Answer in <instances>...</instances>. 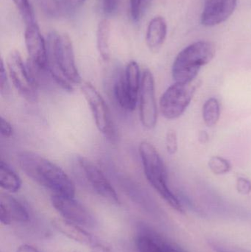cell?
I'll list each match as a JSON object with an SVG mask.
<instances>
[{
    "label": "cell",
    "instance_id": "cell-1",
    "mask_svg": "<svg viewBox=\"0 0 251 252\" xmlns=\"http://www.w3.org/2000/svg\"><path fill=\"white\" fill-rule=\"evenodd\" d=\"M16 158L21 170L35 183L50 189L55 195L75 197L73 182L55 163L31 151L19 153Z\"/></svg>",
    "mask_w": 251,
    "mask_h": 252
},
{
    "label": "cell",
    "instance_id": "cell-2",
    "mask_svg": "<svg viewBox=\"0 0 251 252\" xmlns=\"http://www.w3.org/2000/svg\"><path fill=\"white\" fill-rule=\"evenodd\" d=\"M47 48L49 74L63 90L72 91L73 85L81 84L82 79L75 63L70 38L66 34L52 32L49 34Z\"/></svg>",
    "mask_w": 251,
    "mask_h": 252
},
{
    "label": "cell",
    "instance_id": "cell-3",
    "mask_svg": "<svg viewBox=\"0 0 251 252\" xmlns=\"http://www.w3.org/2000/svg\"><path fill=\"white\" fill-rule=\"evenodd\" d=\"M216 54L215 45L209 41H200L190 44L178 53L172 68L175 82L187 83L197 78L202 66L210 63Z\"/></svg>",
    "mask_w": 251,
    "mask_h": 252
},
{
    "label": "cell",
    "instance_id": "cell-4",
    "mask_svg": "<svg viewBox=\"0 0 251 252\" xmlns=\"http://www.w3.org/2000/svg\"><path fill=\"white\" fill-rule=\"evenodd\" d=\"M139 152L149 183L172 208L184 213L179 200L168 187L166 169L157 150L150 142L144 141L140 143Z\"/></svg>",
    "mask_w": 251,
    "mask_h": 252
},
{
    "label": "cell",
    "instance_id": "cell-5",
    "mask_svg": "<svg viewBox=\"0 0 251 252\" xmlns=\"http://www.w3.org/2000/svg\"><path fill=\"white\" fill-rule=\"evenodd\" d=\"M141 81L139 66L134 61L128 63L124 72L117 74L113 84V94L121 109L127 112L135 110Z\"/></svg>",
    "mask_w": 251,
    "mask_h": 252
},
{
    "label": "cell",
    "instance_id": "cell-6",
    "mask_svg": "<svg viewBox=\"0 0 251 252\" xmlns=\"http://www.w3.org/2000/svg\"><path fill=\"white\" fill-rule=\"evenodd\" d=\"M201 81L196 78L187 83L175 82L162 94L159 103L160 112L167 120L178 119L187 110Z\"/></svg>",
    "mask_w": 251,
    "mask_h": 252
},
{
    "label": "cell",
    "instance_id": "cell-7",
    "mask_svg": "<svg viewBox=\"0 0 251 252\" xmlns=\"http://www.w3.org/2000/svg\"><path fill=\"white\" fill-rule=\"evenodd\" d=\"M75 170L78 176H81L93 190L112 204H119L116 190L103 172L88 158L77 156L74 160Z\"/></svg>",
    "mask_w": 251,
    "mask_h": 252
},
{
    "label": "cell",
    "instance_id": "cell-8",
    "mask_svg": "<svg viewBox=\"0 0 251 252\" xmlns=\"http://www.w3.org/2000/svg\"><path fill=\"white\" fill-rule=\"evenodd\" d=\"M7 67L12 83L19 94L28 101L35 103L38 99L36 81L25 66L20 53L10 52L7 59Z\"/></svg>",
    "mask_w": 251,
    "mask_h": 252
},
{
    "label": "cell",
    "instance_id": "cell-9",
    "mask_svg": "<svg viewBox=\"0 0 251 252\" xmlns=\"http://www.w3.org/2000/svg\"><path fill=\"white\" fill-rule=\"evenodd\" d=\"M81 91L89 106L99 131L109 140H114L116 139L114 126L109 108L101 94L89 82L82 84Z\"/></svg>",
    "mask_w": 251,
    "mask_h": 252
},
{
    "label": "cell",
    "instance_id": "cell-10",
    "mask_svg": "<svg viewBox=\"0 0 251 252\" xmlns=\"http://www.w3.org/2000/svg\"><path fill=\"white\" fill-rule=\"evenodd\" d=\"M139 113L141 124L147 129L156 127L158 109L156 100L154 77L146 69L141 75L139 92Z\"/></svg>",
    "mask_w": 251,
    "mask_h": 252
},
{
    "label": "cell",
    "instance_id": "cell-11",
    "mask_svg": "<svg viewBox=\"0 0 251 252\" xmlns=\"http://www.w3.org/2000/svg\"><path fill=\"white\" fill-rule=\"evenodd\" d=\"M25 40L29 55L28 66L40 72H48L47 44L36 24L27 26Z\"/></svg>",
    "mask_w": 251,
    "mask_h": 252
},
{
    "label": "cell",
    "instance_id": "cell-12",
    "mask_svg": "<svg viewBox=\"0 0 251 252\" xmlns=\"http://www.w3.org/2000/svg\"><path fill=\"white\" fill-rule=\"evenodd\" d=\"M51 203L60 216L69 221L86 226H92L95 224L92 214L74 198L53 194L51 197Z\"/></svg>",
    "mask_w": 251,
    "mask_h": 252
},
{
    "label": "cell",
    "instance_id": "cell-13",
    "mask_svg": "<svg viewBox=\"0 0 251 252\" xmlns=\"http://www.w3.org/2000/svg\"><path fill=\"white\" fill-rule=\"evenodd\" d=\"M237 0H205L202 25L213 27L225 22L235 10Z\"/></svg>",
    "mask_w": 251,
    "mask_h": 252
},
{
    "label": "cell",
    "instance_id": "cell-14",
    "mask_svg": "<svg viewBox=\"0 0 251 252\" xmlns=\"http://www.w3.org/2000/svg\"><path fill=\"white\" fill-rule=\"evenodd\" d=\"M29 216L27 209L16 198L8 194H1L0 197V220L4 226L13 221L25 223Z\"/></svg>",
    "mask_w": 251,
    "mask_h": 252
},
{
    "label": "cell",
    "instance_id": "cell-15",
    "mask_svg": "<svg viewBox=\"0 0 251 252\" xmlns=\"http://www.w3.org/2000/svg\"><path fill=\"white\" fill-rule=\"evenodd\" d=\"M52 223L64 236L88 247L90 250L94 248L100 241V240L82 229L79 225L69 221L66 219H56L53 220Z\"/></svg>",
    "mask_w": 251,
    "mask_h": 252
},
{
    "label": "cell",
    "instance_id": "cell-16",
    "mask_svg": "<svg viewBox=\"0 0 251 252\" xmlns=\"http://www.w3.org/2000/svg\"><path fill=\"white\" fill-rule=\"evenodd\" d=\"M167 25L166 20L162 16L153 18L147 28L146 42L150 51L158 53L166 39Z\"/></svg>",
    "mask_w": 251,
    "mask_h": 252
},
{
    "label": "cell",
    "instance_id": "cell-17",
    "mask_svg": "<svg viewBox=\"0 0 251 252\" xmlns=\"http://www.w3.org/2000/svg\"><path fill=\"white\" fill-rule=\"evenodd\" d=\"M139 252H181L154 233H143L137 239Z\"/></svg>",
    "mask_w": 251,
    "mask_h": 252
},
{
    "label": "cell",
    "instance_id": "cell-18",
    "mask_svg": "<svg viewBox=\"0 0 251 252\" xmlns=\"http://www.w3.org/2000/svg\"><path fill=\"white\" fill-rule=\"evenodd\" d=\"M0 186L10 193L17 192L22 188V180L19 175L2 160L0 162Z\"/></svg>",
    "mask_w": 251,
    "mask_h": 252
},
{
    "label": "cell",
    "instance_id": "cell-19",
    "mask_svg": "<svg viewBox=\"0 0 251 252\" xmlns=\"http://www.w3.org/2000/svg\"><path fill=\"white\" fill-rule=\"evenodd\" d=\"M110 22L108 19H103L97 28V46L99 53L105 62H107L110 58Z\"/></svg>",
    "mask_w": 251,
    "mask_h": 252
},
{
    "label": "cell",
    "instance_id": "cell-20",
    "mask_svg": "<svg viewBox=\"0 0 251 252\" xmlns=\"http://www.w3.org/2000/svg\"><path fill=\"white\" fill-rule=\"evenodd\" d=\"M221 117V106L218 99L211 97L205 102L203 106V119L208 127L217 125Z\"/></svg>",
    "mask_w": 251,
    "mask_h": 252
},
{
    "label": "cell",
    "instance_id": "cell-21",
    "mask_svg": "<svg viewBox=\"0 0 251 252\" xmlns=\"http://www.w3.org/2000/svg\"><path fill=\"white\" fill-rule=\"evenodd\" d=\"M40 8L50 17H59L63 12L61 2L59 0H36Z\"/></svg>",
    "mask_w": 251,
    "mask_h": 252
},
{
    "label": "cell",
    "instance_id": "cell-22",
    "mask_svg": "<svg viewBox=\"0 0 251 252\" xmlns=\"http://www.w3.org/2000/svg\"><path fill=\"white\" fill-rule=\"evenodd\" d=\"M208 165L214 174L219 175V176L226 174L231 170V165L229 161L218 156L211 157Z\"/></svg>",
    "mask_w": 251,
    "mask_h": 252
},
{
    "label": "cell",
    "instance_id": "cell-23",
    "mask_svg": "<svg viewBox=\"0 0 251 252\" xmlns=\"http://www.w3.org/2000/svg\"><path fill=\"white\" fill-rule=\"evenodd\" d=\"M20 12L27 26L35 24V15L33 9L29 0H12Z\"/></svg>",
    "mask_w": 251,
    "mask_h": 252
},
{
    "label": "cell",
    "instance_id": "cell-24",
    "mask_svg": "<svg viewBox=\"0 0 251 252\" xmlns=\"http://www.w3.org/2000/svg\"><path fill=\"white\" fill-rule=\"evenodd\" d=\"M150 1V0H130V11L134 21L137 22L141 18Z\"/></svg>",
    "mask_w": 251,
    "mask_h": 252
},
{
    "label": "cell",
    "instance_id": "cell-25",
    "mask_svg": "<svg viewBox=\"0 0 251 252\" xmlns=\"http://www.w3.org/2000/svg\"><path fill=\"white\" fill-rule=\"evenodd\" d=\"M166 149L169 155H174L178 151V136L176 132L172 129L168 130L167 133Z\"/></svg>",
    "mask_w": 251,
    "mask_h": 252
},
{
    "label": "cell",
    "instance_id": "cell-26",
    "mask_svg": "<svg viewBox=\"0 0 251 252\" xmlns=\"http://www.w3.org/2000/svg\"><path fill=\"white\" fill-rule=\"evenodd\" d=\"M0 90H1V94H7L9 91L7 71L4 68L2 59H1V64H0Z\"/></svg>",
    "mask_w": 251,
    "mask_h": 252
},
{
    "label": "cell",
    "instance_id": "cell-27",
    "mask_svg": "<svg viewBox=\"0 0 251 252\" xmlns=\"http://www.w3.org/2000/svg\"><path fill=\"white\" fill-rule=\"evenodd\" d=\"M237 191L242 195H249L251 192V182L244 177H239L236 183Z\"/></svg>",
    "mask_w": 251,
    "mask_h": 252
},
{
    "label": "cell",
    "instance_id": "cell-28",
    "mask_svg": "<svg viewBox=\"0 0 251 252\" xmlns=\"http://www.w3.org/2000/svg\"><path fill=\"white\" fill-rule=\"evenodd\" d=\"M0 130H1V136L5 138H10L13 136L14 130L8 121L1 117L0 119Z\"/></svg>",
    "mask_w": 251,
    "mask_h": 252
},
{
    "label": "cell",
    "instance_id": "cell-29",
    "mask_svg": "<svg viewBox=\"0 0 251 252\" xmlns=\"http://www.w3.org/2000/svg\"><path fill=\"white\" fill-rule=\"evenodd\" d=\"M85 0H60L63 10L72 11L81 7Z\"/></svg>",
    "mask_w": 251,
    "mask_h": 252
},
{
    "label": "cell",
    "instance_id": "cell-30",
    "mask_svg": "<svg viewBox=\"0 0 251 252\" xmlns=\"http://www.w3.org/2000/svg\"><path fill=\"white\" fill-rule=\"evenodd\" d=\"M116 7V0H103V7L106 13H112Z\"/></svg>",
    "mask_w": 251,
    "mask_h": 252
},
{
    "label": "cell",
    "instance_id": "cell-31",
    "mask_svg": "<svg viewBox=\"0 0 251 252\" xmlns=\"http://www.w3.org/2000/svg\"><path fill=\"white\" fill-rule=\"evenodd\" d=\"M17 252H39L36 249L34 248L32 246L24 244L20 246L17 250Z\"/></svg>",
    "mask_w": 251,
    "mask_h": 252
},
{
    "label": "cell",
    "instance_id": "cell-32",
    "mask_svg": "<svg viewBox=\"0 0 251 252\" xmlns=\"http://www.w3.org/2000/svg\"><path fill=\"white\" fill-rule=\"evenodd\" d=\"M209 136L206 130H201L198 133V140L201 144H206L209 142Z\"/></svg>",
    "mask_w": 251,
    "mask_h": 252
},
{
    "label": "cell",
    "instance_id": "cell-33",
    "mask_svg": "<svg viewBox=\"0 0 251 252\" xmlns=\"http://www.w3.org/2000/svg\"><path fill=\"white\" fill-rule=\"evenodd\" d=\"M215 250L217 252H229L228 251H225V250H223L222 248H221V247H215Z\"/></svg>",
    "mask_w": 251,
    "mask_h": 252
}]
</instances>
